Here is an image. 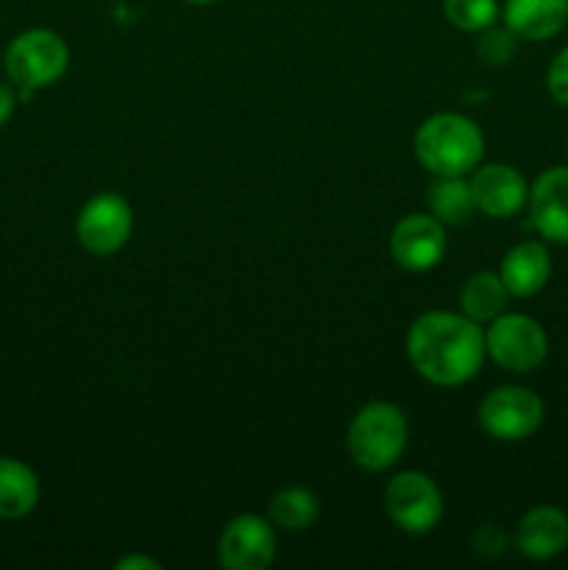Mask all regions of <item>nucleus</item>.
I'll use <instances>...</instances> for the list:
<instances>
[{
	"label": "nucleus",
	"instance_id": "f257e3e1",
	"mask_svg": "<svg viewBox=\"0 0 568 570\" xmlns=\"http://www.w3.org/2000/svg\"><path fill=\"white\" fill-rule=\"evenodd\" d=\"M407 356L429 384L460 387L482 367L484 332L462 312H427L407 332Z\"/></svg>",
	"mask_w": 568,
	"mask_h": 570
},
{
	"label": "nucleus",
	"instance_id": "f03ea898",
	"mask_svg": "<svg viewBox=\"0 0 568 570\" xmlns=\"http://www.w3.org/2000/svg\"><path fill=\"white\" fill-rule=\"evenodd\" d=\"M484 137L477 122L457 111L427 117L415 131V159L432 176H466L482 165Z\"/></svg>",
	"mask_w": 568,
	"mask_h": 570
},
{
	"label": "nucleus",
	"instance_id": "7ed1b4c3",
	"mask_svg": "<svg viewBox=\"0 0 568 570\" xmlns=\"http://www.w3.org/2000/svg\"><path fill=\"white\" fill-rule=\"evenodd\" d=\"M70 65V48L61 33L50 28H26L9 42L3 67L9 81L14 83L17 98L31 100L37 89L59 81Z\"/></svg>",
	"mask_w": 568,
	"mask_h": 570
},
{
	"label": "nucleus",
	"instance_id": "20e7f679",
	"mask_svg": "<svg viewBox=\"0 0 568 570\" xmlns=\"http://www.w3.org/2000/svg\"><path fill=\"white\" fill-rule=\"evenodd\" d=\"M407 417L390 401H371L349 426V454L362 471L382 473L401 460L407 449Z\"/></svg>",
	"mask_w": 568,
	"mask_h": 570
},
{
	"label": "nucleus",
	"instance_id": "39448f33",
	"mask_svg": "<svg viewBox=\"0 0 568 570\" xmlns=\"http://www.w3.org/2000/svg\"><path fill=\"white\" fill-rule=\"evenodd\" d=\"M484 354L510 373H529L549 356V337L535 317L521 312H501L488 323Z\"/></svg>",
	"mask_w": 568,
	"mask_h": 570
},
{
	"label": "nucleus",
	"instance_id": "423d86ee",
	"mask_svg": "<svg viewBox=\"0 0 568 570\" xmlns=\"http://www.w3.org/2000/svg\"><path fill=\"white\" fill-rule=\"evenodd\" d=\"M384 510L401 532L427 534L443 518V493L427 473H395L384 488Z\"/></svg>",
	"mask_w": 568,
	"mask_h": 570
},
{
	"label": "nucleus",
	"instance_id": "0eeeda50",
	"mask_svg": "<svg viewBox=\"0 0 568 570\" xmlns=\"http://www.w3.org/2000/svg\"><path fill=\"white\" fill-rule=\"evenodd\" d=\"M540 423H543V401L529 387H516V384L496 387L479 404V426L501 443L532 438Z\"/></svg>",
	"mask_w": 568,
	"mask_h": 570
},
{
	"label": "nucleus",
	"instance_id": "6e6552de",
	"mask_svg": "<svg viewBox=\"0 0 568 570\" xmlns=\"http://www.w3.org/2000/svg\"><path fill=\"white\" fill-rule=\"evenodd\" d=\"M134 232V212L117 193H100L81 206L76 217V237L95 256L117 254Z\"/></svg>",
	"mask_w": 568,
	"mask_h": 570
},
{
	"label": "nucleus",
	"instance_id": "1a4fd4ad",
	"mask_svg": "<svg viewBox=\"0 0 568 570\" xmlns=\"http://www.w3.org/2000/svg\"><path fill=\"white\" fill-rule=\"evenodd\" d=\"M276 557V532L262 515L232 518L217 540V560L226 570H265Z\"/></svg>",
	"mask_w": 568,
	"mask_h": 570
},
{
	"label": "nucleus",
	"instance_id": "9d476101",
	"mask_svg": "<svg viewBox=\"0 0 568 570\" xmlns=\"http://www.w3.org/2000/svg\"><path fill=\"white\" fill-rule=\"evenodd\" d=\"M390 256L410 273H427L445 256V226L434 215H407L390 234Z\"/></svg>",
	"mask_w": 568,
	"mask_h": 570
},
{
	"label": "nucleus",
	"instance_id": "9b49d317",
	"mask_svg": "<svg viewBox=\"0 0 568 570\" xmlns=\"http://www.w3.org/2000/svg\"><path fill=\"white\" fill-rule=\"evenodd\" d=\"M473 195V206L482 215L493 217V220H505V217L518 215L527 206L529 187L527 178L510 165H479L473 176L468 178Z\"/></svg>",
	"mask_w": 568,
	"mask_h": 570
},
{
	"label": "nucleus",
	"instance_id": "f8f14e48",
	"mask_svg": "<svg viewBox=\"0 0 568 570\" xmlns=\"http://www.w3.org/2000/svg\"><path fill=\"white\" fill-rule=\"evenodd\" d=\"M529 220L549 243L568 245V167H549L529 187Z\"/></svg>",
	"mask_w": 568,
	"mask_h": 570
},
{
	"label": "nucleus",
	"instance_id": "ddd939ff",
	"mask_svg": "<svg viewBox=\"0 0 568 570\" xmlns=\"http://www.w3.org/2000/svg\"><path fill=\"white\" fill-rule=\"evenodd\" d=\"M516 546L527 560H555L568 549V515L551 504L532 507L518 521Z\"/></svg>",
	"mask_w": 568,
	"mask_h": 570
},
{
	"label": "nucleus",
	"instance_id": "4468645a",
	"mask_svg": "<svg viewBox=\"0 0 568 570\" xmlns=\"http://www.w3.org/2000/svg\"><path fill=\"white\" fill-rule=\"evenodd\" d=\"M499 276L512 298H532L551 278L549 248L540 239H523L512 245L501 259Z\"/></svg>",
	"mask_w": 568,
	"mask_h": 570
},
{
	"label": "nucleus",
	"instance_id": "2eb2a0df",
	"mask_svg": "<svg viewBox=\"0 0 568 570\" xmlns=\"http://www.w3.org/2000/svg\"><path fill=\"white\" fill-rule=\"evenodd\" d=\"M501 20L527 42H546L568 26V0H505Z\"/></svg>",
	"mask_w": 568,
	"mask_h": 570
},
{
	"label": "nucleus",
	"instance_id": "dca6fc26",
	"mask_svg": "<svg viewBox=\"0 0 568 570\" xmlns=\"http://www.w3.org/2000/svg\"><path fill=\"white\" fill-rule=\"evenodd\" d=\"M39 476L14 456H0V521H20L39 504Z\"/></svg>",
	"mask_w": 568,
	"mask_h": 570
},
{
	"label": "nucleus",
	"instance_id": "f3484780",
	"mask_svg": "<svg viewBox=\"0 0 568 570\" xmlns=\"http://www.w3.org/2000/svg\"><path fill=\"white\" fill-rule=\"evenodd\" d=\"M512 295L507 293L505 282H501L499 273H490V271H479L462 284L460 289V309L462 315L471 317L473 323H490L507 309V301Z\"/></svg>",
	"mask_w": 568,
	"mask_h": 570
},
{
	"label": "nucleus",
	"instance_id": "a211bd4d",
	"mask_svg": "<svg viewBox=\"0 0 568 570\" xmlns=\"http://www.w3.org/2000/svg\"><path fill=\"white\" fill-rule=\"evenodd\" d=\"M429 215L438 217L443 226H462L477 212L471 195V184L466 176H434V184L427 195Z\"/></svg>",
	"mask_w": 568,
	"mask_h": 570
},
{
	"label": "nucleus",
	"instance_id": "6ab92c4d",
	"mask_svg": "<svg viewBox=\"0 0 568 570\" xmlns=\"http://www.w3.org/2000/svg\"><path fill=\"white\" fill-rule=\"evenodd\" d=\"M317 515H321V504L315 493L306 488H284L271 501V523L284 532H304L315 527Z\"/></svg>",
	"mask_w": 568,
	"mask_h": 570
},
{
	"label": "nucleus",
	"instance_id": "aec40b11",
	"mask_svg": "<svg viewBox=\"0 0 568 570\" xmlns=\"http://www.w3.org/2000/svg\"><path fill=\"white\" fill-rule=\"evenodd\" d=\"M445 20L454 28L468 33H479L484 28L496 26L501 9L496 0H443Z\"/></svg>",
	"mask_w": 568,
	"mask_h": 570
},
{
	"label": "nucleus",
	"instance_id": "412c9836",
	"mask_svg": "<svg viewBox=\"0 0 568 570\" xmlns=\"http://www.w3.org/2000/svg\"><path fill=\"white\" fill-rule=\"evenodd\" d=\"M518 50V37L510 31V28H484L479 31L477 39V56L482 59V65L488 67H505L516 59Z\"/></svg>",
	"mask_w": 568,
	"mask_h": 570
},
{
	"label": "nucleus",
	"instance_id": "4be33fe9",
	"mask_svg": "<svg viewBox=\"0 0 568 570\" xmlns=\"http://www.w3.org/2000/svg\"><path fill=\"white\" fill-rule=\"evenodd\" d=\"M546 89L555 104L568 109V45L551 59L549 70H546Z\"/></svg>",
	"mask_w": 568,
	"mask_h": 570
},
{
	"label": "nucleus",
	"instance_id": "5701e85b",
	"mask_svg": "<svg viewBox=\"0 0 568 570\" xmlns=\"http://www.w3.org/2000/svg\"><path fill=\"white\" fill-rule=\"evenodd\" d=\"M473 549H477V554L482 557H499L501 551L507 549V538L501 534V529L482 527L477 532V538H473Z\"/></svg>",
	"mask_w": 568,
	"mask_h": 570
},
{
	"label": "nucleus",
	"instance_id": "b1692460",
	"mask_svg": "<svg viewBox=\"0 0 568 570\" xmlns=\"http://www.w3.org/2000/svg\"><path fill=\"white\" fill-rule=\"evenodd\" d=\"M17 104H20V98H17L14 83L0 81V128H3L11 117H14Z\"/></svg>",
	"mask_w": 568,
	"mask_h": 570
},
{
	"label": "nucleus",
	"instance_id": "393cba45",
	"mask_svg": "<svg viewBox=\"0 0 568 570\" xmlns=\"http://www.w3.org/2000/svg\"><path fill=\"white\" fill-rule=\"evenodd\" d=\"M117 570H159L161 562L154 560L148 554H128L123 560H117Z\"/></svg>",
	"mask_w": 568,
	"mask_h": 570
},
{
	"label": "nucleus",
	"instance_id": "a878e982",
	"mask_svg": "<svg viewBox=\"0 0 568 570\" xmlns=\"http://www.w3.org/2000/svg\"><path fill=\"white\" fill-rule=\"evenodd\" d=\"M187 3H193V6H209V3H217V0H187Z\"/></svg>",
	"mask_w": 568,
	"mask_h": 570
}]
</instances>
